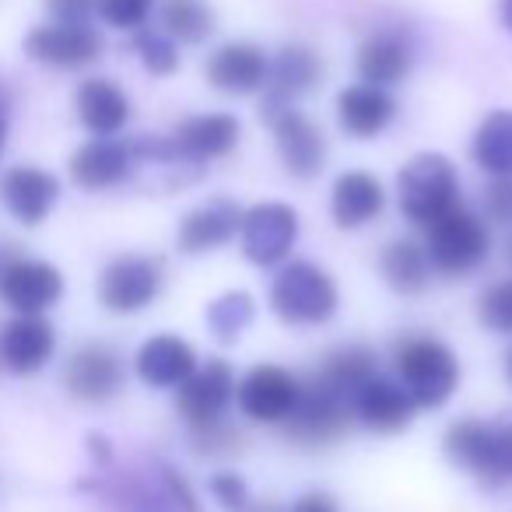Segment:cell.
Wrapping results in <instances>:
<instances>
[{"instance_id": "36", "label": "cell", "mask_w": 512, "mask_h": 512, "mask_svg": "<svg viewBox=\"0 0 512 512\" xmlns=\"http://www.w3.org/2000/svg\"><path fill=\"white\" fill-rule=\"evenodd\" d=\"M211 495L218 498V505L228 512H242L249 505L246 481H242L239 474H232V470H221V474L211 477Z\"/></svg>"}, {"instance_id": "18", "label": "cell", "mask_w": 512, "mask_h": 512, "mask_svg": "<svg viewBox=\"0 0 512 512\" xmlns=\"http://www.w3.org/2000/svg\"><path fill=\"white\" fill-rule=\"evenodd\" d=\"M414 411H418V404L411 400V393L400 383H390V379H383V376L365 383L355 397V418L379 435L404 432L414 421Z\"/></svg>"}, {"instance_id": "29", "label": "cell", "mask_w": 512, "mask_h": 512, "mask_svg": "<svg viewBox=\"0 0 512 512\" xmlns=\"http://www.w3.org/2000/svg\"><path fill=\"white\" fill-rule=\"evenodd\" d=\"M379 267H383L386 285L397 288V292H404V295L425 292L428 278H432V264H428L425 246H418V242H411V239L390 242V246L383 249Z\"/></svg>"}, {"instance_id": "26", "label": "cell", "mask_w": 512, "mask_h": 512, "mask_svg": "<svg viewBox=\"0 0 512 512\" xmlns=\"http://www.w3.org/2000/svg\"><path fill=\"white\" fill-rule=\"evenodd\" d=\"M386 204L383 183L369 172H344L337 176L334 193H330V214L341 228H362L372 221Z\"/></svg>"}, {"instance_id": "15", "label": "cell", "mask_w": 512, "mask_h": 512, "mask_svg": "<svg viewBox=\"0 0 512 512\" xmlns=\"http://www.w3.org/2000/svg\"><path fill=\"white\" fill-rule=\"evenodd\" d=\"M57 351V330L46 316H15L0 334V362L15 376H36Z\"/></svg>"}, {"instance_id": "12", "label": "cell", "mask_w": 512, "mask_h": 512, "mask_svg": "<svg viewBox=\"0 0 512 512\" xmlns=\"http://www.w3.org/2000/svg\"><path fill=\"white\" fill-rule=\"evenodd\" d=\"M260 113H264L267 123L274 127V141H278L285 169L292 172L295 179L320 176L323 162H327V137H323V130L292 106L260 109Z\"/></svg>"}, {"instance_id": "33", "label": "cell", "mask_w": 512, "mask_h": 512, "mask_svg": "<svg viewBox=\"0 0 512 512\" xmlns=\"http://www.w3.org/2000/svg\"><path fill=\"white\" fill-rule=\"evenodd\" d=\"M134 50L151 74H172L179 67V50L165 32H137Z\"/></svg>"}, {"instance_id": "30", "label": "cell", "mask_w": 512, "mask_h": 512, "mask_svg": "<svg viewBox=\"0 0 512 512\" xmlns=\"http://www.w3.org/2000/svg\"><path fill=\"white\" fill-rule=\"evenodd\" d=\"M474 162L488 176L512 179V113L498 109L477 127L474 134Z\"/></svg>"}, {"instance_id": "9", "label": "cell", "mask_w": 512, "mask_h": 512, "mask_svg": "<svg viewBox=\"0 0 512 512\" xmlns=\"http://www.w3.org/2000/svg\"><path fill=\"white\" fill-rule=\"evenodd\" d=\"M165 264L158 256H116L99 278V302L109 313H141L158 299Z\"/></svg>"}, {"instance_id": "3", "label": "cell", "mask_w": 512, "mask_h": 512, "mask_svg": "<svg viewBox=\"0 0 512 512\" xmlns=\"http://www.w3.org/2000/svg\"><path fill=\"white\" fill-rule=\"evenodd\" d=\"M491 249V232L474 211L456 204L449 214L428 225L425 253L428 264L442 274H470L474 267L484 264V256Z\"/></svg>"}, {"instance_id": "46", "label": "cell", "mask_w": 512, "mask_h": 512, "mask_svg": "<svg viewBox=\"0 0 512 512\" xmlns=\"http://www.w3.org/2000/svg\"><path fill=\"white\" fill-rule=\"evenodd\" d=\"M505 256H509V264H512V235H509V242H505Z\"/></svg>"}, {"instance_id": "34", "label": "cell", "mask_w": 512, "mask_h": 512, "mask_svg": "<svg viewBox=\"0 0 512 512\" xmlns=\"http://www.w3.org/2000/svg\"><path fill=\"white\" fill-rule=\"evenodd\" d=\"M477 316L495 334H512V281H498L477 302Z\"/></svg>"}, {"instance_id": "32", "label": "cell", "mask_w": 512, "mask_h": 512, "mask_svg": "<svg viewBox=\"0 0 512 512\" xmlns=\"http://www.w3.org/2000/svg\"><path fill=\"white\" fill-rule=\"evenodd\" d=\"M253 313H256V306L246 292H228L207 306V327L214 330V337H218L221 344H232L235 337L253 323Z\"/></svg>"}, {"instance_id": "8", "label": "cell", "mask_w": 512, "mask_h": 512, "mask_svg": "<svg viewBox=\"0 0 512 512\" xmlns=\"http://www.w3.org/2000/svg\"><path fill=\"white\" fill-rule=\"evenodd\" d=\"M239 239L249 264L274 267L292 253L295 239H299V214H295V207L278 204V200L256 204L242 211Z\"/></svg>"}, {"instance_id": "27", "label": "cell", "mask_w": 512, "mask_h": 512, "mask_svg": "<svg viewBox=\"0 0 512 512\" xmlns=\"http://www.w3.org/2000/svg\"><path fill=\"white\" fill-rule=\"evenodd\" d=\"M411 67H414L411 46L400 36H393V32H379V36H369L358 46V74L372 88L397 85V81H404L411 74Z\"/></svg>"}, {"instance_id": "39", "label": "cell", "mask_w": 512, "mask_h": 512, "mask_svg": "<svg viewBox=\"0 0 512 512\" xmlns=\"http://www.w3.org/2000/svg\"><path fill=\"white\" fill-rule=\"evenodd\" d=\"M162 481H165V491H169V498L179 505V512H200L197 509V498H193V491H190V484H186L183 477L176 474V470L165 467L162 470Z\"/></svg>"}, {"instance_id": "25", "label": "cell", "mask_w": 512, "mask_h": 512, "mask_svg": "<svg viewBox=\"0 0 512 512\" xmlns=\"http://www.w3.org/2000/svg\"><path fill=\"white\" fill-rule=\"evenodd\" d=\"M393 113V99L386 95V88H372V85H351L337 95V120L348 130L351 137H376L390 127Z\"/></svg>"}, {"instance_id": "1", "label": "cell", "mask_w": 512, "mask_h": 512, "mask_svg": "<svg viewBox=\"0 0 512 512\" xmlns=\"http://www.w3.org/2000/svg\"><path fill=\"white\" fill-rule=\"evenodd\" d=\"M397 197L400 211L414 221V225H432L442 214H449L460 204V176L456 165L439 151H425L414 155L411 162L400 169L397 176Z\"/></svg>"}, {"instance_id": "13", "label": "cell", "mask_w": 512, "mask_h": 512, "mask_svg": "<svg viewBox=\"0 0 512 512\" xmlns=\"http://www.w3.org/2000/svg\"><path fill=\"white\" fill-rule=\"evenodd\" d=\"M25 53L36 64L74 71V67H88L102 57V36L92 25H39L25 36Z\"/></svg>"}, {"instance_id": "21", "label": "cell", "mask_w": 512, "mask_h": 512, "mask_svg": "<svg viewBox=\"0 0 512 512\" xmlns=\"http://www.w3.org/2000/svg\"><path fill=\"white\" fill-rule=\"evenodd\" d=\"M134 169V155H130V144L123 141H88L74 151L71 158V179L85 190H109V186H120L123 179Z\"/></svg>"}, {"instance_id": "42", "label": "cell", "mask_w": 512, "mask_h": 512, "mask_svg": "<svg viewBox=\"0 0 512 512\" xmlns=\"http://www.w3.org/2000/svg\"><path fill=\"white\" fill-rule=\"evenodd\" d=\"M88 449H92V456H99V463H109V456H113V449H109V442L102 439V435H92Z\"/></svg>"}, {"instance_id": "16", "label": "cell", "mask_w": 512, "mask_h": 512, "mask_svg": "<svg viewBox=\"0 0 512 512\" xmlns=\"http://www.w3.org/2000/svg\"><path fill=\"white\" fill-rule=\"evenodd\" d=\"M0 200L22 225H43L60 200V183L53 172L36 165H15L0 179Z\"/></svg>"}, {"instance_id": "7", "label": "cell", "mask_w": 512, "mask_h": 512, "mask_svg": "<svg viewBox=\"0 0 512 512\" xmlns=\"http://www.w3.org/2000/svg\"><path fill=\"white\" fill-rule=\"evenodd\" d=\"M64 295V274L46 260H25L18 253L0 256V299L18 316H43Z\"/></svg>"}, {"instance_id": "11", "label": "cell", "mask_w": 512, "mask_h": 512, "mask_svg": "<svg viewBox=\"0 0 512 512\" xmlns=\"http://www.w3.org/2000/svg\"><path fill=\"white\" fill-rule=\"evenodd\" d=\"M235 400V372L228 362L214 358L204 369H197L183 386H179V414L186 418V425L193 432H211V428L221 425L228 404Z\"/></svg>"}, {"instance_id": "41", "label": "cell", "mask_w": 512, "mask_h": 512, "mask_svg": "<svg viewBox=\"0 0 512 512\" xmlns=\"http://www.w3.org/2000/svg\"><path fill=\"white\" fill-rule=\"evenodd\" d=\"M8 109H11V92H8V85L0 81V155L8 148Z\"/></svg>"}, {"instance_id": "35", "label": "cell", "mask_w": 512, "mask_h": 512, "mask_svg": "<svg viewBox=\"0 0 512 512\" xmlns=\"http://www.w3.org/2000/svg\"><path fill=\"white\" fill-rule=\"evenodd\" d=\"M158 0H95V11L106 25L113 29H130L137 32L151 18Z\"/></svg>"}, {"instance_id": "37", "label": "cell", "mask_w": 512, "mask_h": 512, "mask_svg": "<svg viewBox=\"0 0 512 512\" xmlns=\"http://www.w3.org/2000/svg\"><path fill=\"white\" fill-rule=\"evenodd\" d=\"M46 11L60 25H88V18L95 15V0H46Z\"/></svg>"}, {"instance_id": "17", "label": "cell", "mask_w": 512, "mask_h": 512, "mask_svg": "<svg viewBox=\"0 0 512 512\" xmlns=\"http://www.w3.org/2000/svg\"><path fill=\"white\" fill-rule=\"evenodd\" d=\"M134 369L155 390H172V386H183L197 372V351L183 337L158 334L141 344V351L134 358Z\"/></svg>"}, {"instance_id": "23", "label": "cell", "mask_w": 512, "mask_h": 512, "mask_svg": "<svg viewBox=\"0 0 512 512\" xmlns=\"http://www.w3.org/2000/svg\"><path fill=\"white\" fill-rule=\"evenodd\" d=\"M323 78V60L309 46H285L267 67V106H292Z\"/></svg>"}, {"instance_id": "19", "label": "cell", "mask_w": 512, "mask_h": 512, "mask_svg": "<svg viewBox=\"0 0 512 512\" xmlns=\"http://www.w3.org/2000/svg\"><path fill=\"white\" fill-rule=\"evenodd\" d=\"M267 67H271V60L264 57L260 46L228 43V46H221V50H214V57L207 60V81H211L218 92L249 95L267 85Z\"/></svg>"}, {"instance_id": "40", "label": "cell", "mask_w": 512, "mask_h": 512, "mask_svg": "<svg viewBox=\"0 0 512 512\" xmlns=\"http://www.w3.org/2000/svg\"><path fill=\"white\" fill-rule=\"evenodd\" d=\"M292 512H337L334 498L323 495V491H309V495H302L299 502L292 505Z\"/></svg>"}, {"instance_id": "22", "label": "cell", "mask_w": 512, "mask_h": 512, "mask_svg": "<svg viewBox=\"0 0 512 512\" xmlns=\"http://www.w3.org/2000/svg\"><path fill=\"white\" fill-rule=\"evenodd\" d=\"M239 141V120L228 113H207L190 116L176 127L172 144H176L183 162H207V158H221L235 148Z\"/></svg>"}, {"instance_id": "2", "label": "cell", "mask_w": 512, "mask_h": 512, "mask_svg": "<svg viewBox=\"0 0 512 512\" xmlns=\"http://www.w3.org/2000/svg\"><path fill=\"white\" fill-rule=\"evenodd\" d=\"M400 386L418 407H442L460 386V362L435 337H404L393 351Z\"/></svg>"}, {"instance_id": "10", "label": "cell", "mask_w": 512, "mask_h": 512, "mask_svg": "<svg viewBox=\"0 0 512 512\" xmlns=\"http://www.w3.org/2000/svg\"><path fill=\"white\" fill-rule=\"evenodd\" d=\"M302 383L281 365H253L235 386V404L246 418L281 425L299 404Z\"/></svg>"}, {"instance_id": "28", "label": "cell", "mask_w": 512, "mask_h": 512, "mask_svg": "<svg viewBox=\"0 0 512 512\" xmlns=\"http://www.w3.org/2000/svg\"><path fill=\"white\" fill-rule=\"evenodd\" d=\"M316 376H320L327 386H334L337 393H344V397L355 404L358 390L379 376L376 351H369L365 344H344V348L330 351V355L323 358V365H320Z\"/></svg>"}, {"instance_id": "24", "label": "cell", "mask_w": 512, "mask_h": 512, "mask_svg": "<svg viewBox=\"0 0 512 512\" xmlns=\"http://www.w3.org/2000/svg\"><path fill=\"white\" fill-rule=\"evenodd\" d=\"M74 109H78V120L99 137L116 134V130H123L130 120V99L123 95V88L113 85L109 78L81 81L78 95H74Z\"/></svg>"}, {"instance_id": "6", "label": "cell", "mask_w": 512, "mask_h": 512, "mask_svg": "<svg viewBox=\"0 0 512 512\" xmlns=\"http://www.w3.org/2000/svg\"><path fill=\"white\" fill-rule=\"evenodd\" d=\"M351 418H355V404L334 386L323 383L320 376H313L309 383H302L299 404L288 414L285 428L288 439L302 442V446H327L348 432Z\"/></svg>"}, {"instance_id": "31", "label": "cell", "mask_w": 512, "mask_h": 512, "mask_svg": "<svg viewBox=\"0 0 512 512\" xmlns=\"http://www.w3.org/2000/svg\"><path fill=\"white\" fill-rule=\"evenodd\" d=\"M158 18L165 25V36L179 43H204L214 32V11L207 0H162Z\"/></svg>"}, {"instance_id": "44", "label": "cell", "mask_w": 512, "mask_h": 512, "mask_svg": "<svg viewBox=\"0 0 512 512\" xmlns=\"http://www.w3.org/2000/svg\"><path fill=\"white\" fill-rule=\"evenodd\" d=\"M242 512H246V509H242ZM249 512H281V509H278V505H256V509H249Z\"/></svg>"}, {"instance_id": "38", "label": "cell", "mask_w": 512, "mask_h": 512, "mask_svg": "<svg viewBox=\"0 0 512 512\" xmlns=\"http://www.w3.org/2000/svg\"><path fill=\"white\" fill-rule=\"evenodd\" d=\"M484 207L495 221L512 225V179H495V183L484 190Z\"/></svg>"}, {"instance_id": "4", "label": "cell", "mask_w": 512, "mask_h": 512, "mask_svg": "<svg viewBox=\"0 0 512 512\" xmlns=\"http://www.w3.org/2000/svg\"><path fill=\"white\" fill-rule=\"evenodd\" d=\"M271 306L285 323L316 327L337 313V285L316 264H288L271 285Z\"/></svg>"}, {"instance_id": "14", "label": "cell", "mask_w": 512, "mask_h": 512, "mask_svg": "<svg viewBox=\"0 0 512 512\" xmlns=\"http://www.w3.org/2000/svg\"><path fill=\"white\" fill-rule=\"evenodd\" d=\"M64 383L81 404H106L123 390V358L109 344H81L67 362Z\"/></svg>"}, {"instance_id": "20", "label": "cell", "mask_w": 512, "mask_h": 512, "mask_svg": "<svg viewBox=\"0 0 512 512\" xmlns=\"http://www.w3.org/2000/svg\"><path fill=\"white\" fill-rule=\"evenodd\" d=\"M242 225V211L235 200L228 197H214L207 204L193 207L183 221H179V249L183 253H207V249H218L239 232Z\"/></svg>"}, {"instance_id": "43", "label": "cell", "mask_w": 512, "mask_h": 512, "mask_svg": "<svg viewBox=\"0 0 512 512\" xmlns=\"http://www.w3.org/2000/svg\"><path fill=\"white\" fill-rule=\"evenodd\" d=\"M498 15H502V25H505V29L512 32V0H502V4H498Z\"/></svg>"}, {"instance_id": "5", "label": "cell", "mask_w": 512, "mask_h": 512, "mask_svg": "<svg viewBox=\"0 0 512 512\" xmlns=\"http://www.w3.org/2000/svg\"><path fill=\"white\" fill-rule=\"evenodd\" d=\"M446 456L481 481L502 484L512 477V425L456 421L446 432Z\"/></svg>"}, {"instance_id": "45", "label": "cell", "mask_w": 512, "mask_h": 512, "mask_svg": "<svg viewBox=\"0 0 512 512\" xmlns=\"http://www.w3.org/2000/svg\"><path fill=\"white\" fill-rule=\"evenodd\" d=\"M505 376H509V383H512V351L505 355Z\"/></svg>"}]
</instances>
